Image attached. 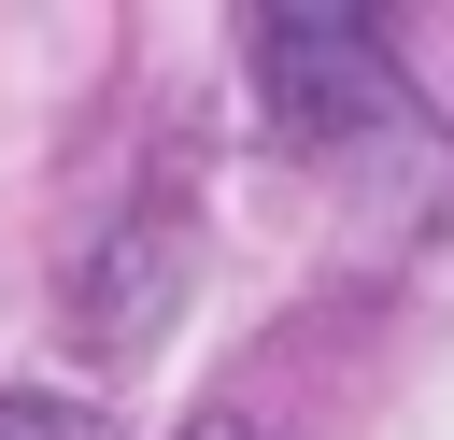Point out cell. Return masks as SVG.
<instances>
[{"label": "cell", "mask_w": 454, "mask_h": 440, "mask_svg": "<svg viewBox=\"0 0 454 440\" xmlns=\"http://www.w3.org/2000/svg\"><path fill=\"white\" fill-rule=\"evenodd\" d=\"M255 85H270V128L312 142V156H369V142H397L411 170H440V114L411 99L383 14H312V0L255 14Z\"/></svg>", "instance_id": "6da1fadb"}, {"label": "cell", "mask_w": 454, "mask_h": 440, "mask_svg": "<svg viewBox=\"0 0 454 440\" xmlns=\"http://www.w3.org/2000/svg\"><path fill=\"white\" fill-rule=\"evenodd\" d=\"M184 199H142V227H128V284H71V312H85V341H142L156 312H170V284H184Z\"/></svg>", "instance_id": "7a4b0ae2"}, {"label": "cell", "mask_w": 454, "mask_h": 440, "mask_svg": "<svg viewBox=\"0 0 454 440\" xmlns=\"http://www.w3.org/2000/svg\"><path fill=\"white\" fill-rule=\"evenodd\" d=\"M184 440H255V426H241V412H213V426H184Z\"/></svg>", "instance_id": "277c9868"}, {"label": "cell", "mask_w": 454, "mask_h": 440, "mask_svg": "<svg viewBox=\"0 0 454 440\" xmlns=\"http://www.w3.org/2000/svg\"><path fill=\"white\" fill-rule=\"evenodd\" d=\"M0 440H99V412H85V397H14V383H0Z\"/></svg>", "instance_id": "3957f363"}]
</instances>
